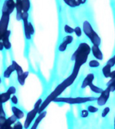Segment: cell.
I'll return each instance as SVG.
<instances>
[{"mask_svg":"<svg viewBox=\"0 0 115 129\" xmlns=\"http://www.w3.org/2000/svg\"><path fill=\"white\" fill-rule=\"evenodd\" d=\"M11 102L13 104L17 105L18 104V97L16 96V95H13L12 97H11Z\"/></svg>","mask_w":115,"mask_h":129,"instance_id":"39","label":"cell"},{"mask_svg":"<svg viewBox=\"0 0 115 129\" xmlns=\"http://www.w3.org/2000/svg\"><path fill=\"white\" fill-rule=\"evenodd\" d=\"M73 41V37L71 35H67L65 36L63 39L62 42L59 44L58 47V50L60 52H64L65 51L67 48L68 45L71 44Z\"/></svg>","mask_w":115,"mask_h":129,"instance_id":"10","label":"cell"},{"mask_svg":"<svg viewBox=\"0 0 115 129\" xmlns=\"http://www.w3.org/2000/svg\"><path fill=\"white\" fill-rule=\"evenodd\" d=\"M10 16L8 14H2L0 19V40L2 41L3 36L8 30V26L10 23Z\"/></svg>","mask_w":115,"mask_h":129,"instance_id":"5","label":"cell"},{"mask_svg":"<svg viewBox=\"0 0 115 129\" xmlns=\"http://www.w3.org/2000/svg\"><path fill=\"white\" fill-rule=\"evenodd\" d=\"M14 71H15V69H14V65L11 64L6 68V70L4 71V75H3L4 77L6 79H9Z\"/></svg>","mask_w":115,"mask_h":129,"instance_id":"18","label":"cell"},{"mask_svg":"<svg viewBox=\"0 0 115 129\" xmlns=\"http://www.w3.org/2000/svg\"><path fill=\"white\" fill-rule=\"evenodd\" d=\"M110 93V91L108 87H106L105 89H104L102 92L100 94V96L98 97V98H97V104L100 106H104L109 100Z\"/></svg>","mask_w":115,"mask_h":129,"instance_id":"7","label":"cell"},{"mask_svg":"<svg viewBox=\"0 0 115 129\" xmlns=\"http://www.w3.org/2000/svg\"><path fill=\"white\" fill-rule=\"evenodd\" d=\"M94 80V75L93 73H89L85 77L84 79L83 80L81 87L82 89L86 88L87 87L90 86V85L93 83V81Z\"/></svg>","mask_w":115,"mask_h":129,"instance_id":"12","label":"cell"},{"mask_svg":"<svg viewBox=\"0 0 115 129\" xmlns=\"http://www.w3.org/2000/svg\"><path fill=\"white\" fill-rule=\"evenodd\" d=\"M80 116L81 118H87V117H88L89 116V112L87 110H82L80 112Z\"/></svg>","mask_w":115,"mask_h":129,"instance_id":"38","label":"cell"},{"mask_svg":"<svg viewBox=\"0 0 115 129\" xmlns=\"http://www.w3.org/2000/svg\"><path fill=\"white\" fill-rule=\"evenodd\" d=\"M98 97H67L62 98L58 97L54 100V102H63L68 104H82L87 102H92L97 100Z\"/></svg>","mask_w":115,"mask_h":129,"instance_id":"3","label":"cell"},{"mask_svg":"<svg viewBox=\"0 0 115 129\" xmlns=\"http://www.w3.org/2000/svg\"><path fill=\"white\" fill-rule=\"evenodd\" d=\"M38 114V110L35 108H33L32 110L29 112L27 114L24 121V129H28L29 128V127L30 126V125L32 123V122L35 120L36 118V116Z\"/></svg>","mask_w":115,"mask_h":129,"instance_id":"6","label":"cell"},{"mask_svg":"<svg viewBox=\"0 0 115 129\" xmlns=\"http://www.w3.org/2000/svg\"><path fill=\"white\" fill-rule=\"evenodd\" d=\"M0 129H2V128H0Z\"/></svg>","mask_w":115,"mask_h":129,"instance_id":"46","label":"cell"},{"mask_svg":"<svg viewBox=\"0 0 115 129\" xmlns=\"http://www.w3.org/2000/svg\"><path fill=\"white\" fill-rule=\"evenodd\" d=\"M28 32H29L31 36L34 35V33H35V30H34V26H33L32 24L30 22H28Z\"/></svg>","mask_w":115,"mask_h":129,"instance_id":"33","label":"cell"},{"mask_svg":"<svg viewBox=\"0 0 115 129\" xmlns=\"http://www.w3.org/2000/svg\"><path fill=\"white\" fill-rule=\"evenodd\" d=\"M107 87H108L110 92L115 91V80L114 79H110L108 82L106 83Z\"/></svg>","mask_w":115,"mask_h":129,"instance_id":"26","label":"cell"},{"mask_svg":"<svg viewBox=\"0 0 115 129\" xmlns=\"http://www.w3.org/2000/svg\"><path fill=\"white\" fill-rule=\"evenodd\" d=\"M12 64L14 65L15 71H16V73H17V76H20V75H22L24 73V71H23V69L22 68V67L20 66L16 61L12 60Z\"/></svg>","mask_w":115,"mask_h":129,"instance_id":"23","label":"cell"},{"mask_svg":"<svg viewBox=\"0 0 115 129\" xmlns=\"http://www.w3.org/2000/svg\"><path fill=\"white\" fill-rule=\"evenodd\" d=\"M91 52V47L85 42H81L73 52L71 60H74V66L73 72L79 73L81 67L84 64L88 59V56Z\"/></svg>","mask_w":115,"mask_h":129,"instance_id":"2","label":"cell"},{"mask_svg":"<svg viewBox=\"0 0 115 129\" xmlns=\"http://www.w3.org/2000/svg\"><path fill=\"white\" fill-rule=\"evenodd\" d=\"M16 9V20L18 21L22 20V0H16L15 2Z\"/></svg>","mask_w":115,"mask_h":129,"instance_id":"14","label":"cell"},{"mask_svg":"<svg viewBox=\"0 0 115 129\" xmlns=\"http://www.w3.org/2000/svg\"><path fill=\"white\" fill-rule=\"evenodd\" d=\"M4 49H5L4 46V44H3V42L2 41H0V51H2V50H4Z\"/></svg>","mask_w":115,"mask_h":129,"instance_id":"40","label":"cell"},{"mask_svg":"<svg viewBox=\"0 0 115 129\" xmlns=\"http://www.w3.org/2000/svg\"><path fill=\"white\" fill-rule=\"evenodd\" d=\"M0 41H1V40H0Z\"/></svg>","mask_w":115,"mask_h":129,"instance_id":"49","label":"cell"},{"mask_svg":"<svg viewBox=\"0 0 115 129\" xmlns=\"http://www.w3.org/2000/svg\"><path fill=\"white\" fill-rule=\"evenodd\" d=\"M74 33L75 34L76 36L77 37H81L82 35V30L79 26H76L74 28Z\"/></svg>","mask_w":115,"mask_h":129,"instance_id":"31","label":"cell"},{"mask_svg":"<svg viewBox=\"0 0 115 129\" xmlns=\"http://www.w3.org/2000/svg\"><path fill=\"white\" fill-rule=\"evenodd\" d=\"M12 112L13 113V115H14L16 117V118L18 120L22 119L24 117V111H22L21 109L18 108L17 106H12Z\"/></svg>","mask_w":115,"mask_h":129,"instance_id":"16","label":"cell"},{"mask_svg":"<svg viewBox=\"0 0 115 129\" xmlns=\"http://www.w3.org/2000/svg\"><path fill=\"white\" fill-rule=\"evenodd\" d=\"M78 73L75 72H72L71 74L69 76L65 79L62 83H61L60 84L58 85L54 89L52 93H50L48 96L46 97V98L42 102V104L40 106L39 110H38V114L42 113V112L45 111V109L47 108L48 105L50 104L52 102H54V100L56 98H57L68 87L74 83L75 80L76 79Z\"/></svg>","mask_w":115,"mask_h":129,"instance_id":"1","label":"cell"},{"mask_svg":"<svg viewBox=\"0 0 115 129\" xmlns=\"http://www.w3.org/2000/svg\"><path fill=\"white\" fill-rule=\"evenodd\" d=\"M30 6H31V4H30V0H22V12H28L30 9Z\"/></svg>","mask_w":115,"mask_h":129,"instance_id":"22","label":"cell"},{"mask_svg":"<svg viewBox=\"0 0 115 129\" xmlns=\"http://www.w3.org/2000/svg\"><path fill=\"white\" fill-rule=\"evenodd\" d=\"M7 120H8V122L9 123V124L12 126V124H14L18 121V119L16 118V117L14 115H12L10 117H8L7 118Z\"/></svg>","mask_w":115,"mask_h":129,"instance_id":"28","label":"cell"},{"mask_svg":"<svg viewBox=\"0 0 115 129\" xmlns=\"http://www.w3.org/2000/svg\"><path fill=\"white\" fill-rule=\"evenodd\" d=\"M7 129H13V128H12V126H10V127H9V128H8Z\"/></svg>","mask_w":115,"mask_h":129,"instance_id":"42","label":"cell"},{"mask_svg":"<svg viewBox=\"0 0 115 129\" xmlns=\"http://www.w3.org/2000/svg\"><path fill=\"white\" fill-rule=\"evenodd\" d=\"M114 129H115V118H114Z\"/></svg>","mask_w":115,"mask_h":129,"instance_id":"44","label":"cell"},{"mask_svg":"<svg viewBox=\"0 0 115 129\" xmlns=\"http://www.w3.org/2000/svg\"><path fill=\"white\" fill-rule=\"evenodd\" d=\"M7 92L9 93L11 95H15V93H16V87L14 86H10V87L8 89Z\"/></svg>","mask_w":115,"mask_h":129,"instance_id":"37","label":"cell"},{"mask_svg":"<svg viewBox=\"0 0 115 129\" xmlns=\"http://www.w3.org/2000/svg\"><path fill=\"white\" fill-rule=\"evenodd\" d=\"M110 108L109 107H106V108L103 110L102 112V118H105L107 115L108 114L109 112H110Z\"/></svg>","mask_w":115,"mask_h":129,"instance_id":"35","label":"cell"},{"mask_svg":"<svg viewBox=\"0 0 115 129\" xmlns=\"http://www.w3.org/2000/svg\"><path fill=\"white\" fill-rule=\"evenodd\" d=\"M16 9L15 2L12 0H5L2 7V13L10 15L13 13L14 10Z\"/></svg>","mask_w":115,"mask_h":129,"instance_id":"8","label":"cell"},{"mask_svg":"<svg viewBox=\"0 0 115 129\" xmlns=\"http://www.w3.org/2000/svg\"><path fill=\"white\" fill-rule=\"evenodd\" d=\"M12 1H14V0H12Z\"/></svg>","mask_w":115,"mask_h":129,"instance_id":"47","label":"cell"},{"mask_svg":"<svg viewBox=\"0 0 115 129\" xmlns=\"http://www.w3.org/2000/svg\"><path fill=\"white\" fill-rule=\"evenodd\" d=\"M111 72H112V67L109 64H106L103 67L102 69V73L105 78H110Z\"/></svg>","mask_w":115,"mask_h":129,"instance_id":"17","label":"cell"},{"mask_svg":"<svg viewBox=\"0 0 115 129\" xmlns=\"http://www.w3.org/2000/svg\"><path fill=\"white\" fill-rule=\"evenodd\" d=\"M12 128L13 129H24V125L20 121H17L12 126Z\"/></svg>","mask_w":115,"mask_h":129,"instance_id":"32","label":"cell"},{"mask_svg":"<svg viewBox=\"0 0 115 129\" xmlns=\"http://www.w3.org/2000/svg\"><path fill=\"white\" fill-rule=\"evenodd\" d=\"M87 0H79V2H80V4H85V2H86Z\"/></svg>","mask_w":115,"mask_h":129,"instance_id":"41","label":"cell"},{"mask_svg":"<svg viewBox=\"0 0 115 129\" xmlns=\"http://www.w3.org/2000/svg\"><path fill=\"white\" fill-rule=\"evenodd\" d=\"M42 100L41 98L38 99V100L36 101V103H35V104H34V108L36 109V110H39V108H40V106L42 104Z\"/></svg>","mask_w":115,"mask_h":129,"instance_id":"36","label":"cell"},{"mask_svg":"<svg viewBox=\"0 0 115 129\" xmlns=\"http://www.w3.org/2000/svg\"><path fill=\"white\" fill-rule=\"evenodd\" d=\"M89 87H90V90L92 91V92L95 93H96V94H100L103 91V90H104L102 88L96 86V85L94 84V83H92L91 85H90Z\"/></svg>","mask_w":115,"mask_h":129,"instance_id":"24","label":"cell"},{"mask_svg":"<svg viewBox=\"0 0 115 129\" xmlns=\"http://www.w3.org/2000/svg\"><path fill=\"white\" fill-rule=\"evenodd\" d=\"M28 75H29L28 71H24V73L22 75H20V76H17V79L20 85H24L25 84V81L26 78L28 77Z\"/></svg>","mask_w":115,"mask_h":129,"instance_id":"19","label":"cell"},{"mask_svg":"<svg viewBox=\"0 0 115 129\" xmlns=\"http://www.w3.org/2000/svg\"><path fill=\"white\" fill-rule=\"evenodd\" d=\"M87 110L88 111L89 113H96L98 111V108L97 107L93 106V105H89L88 108H87Z\"/></svg>","mask_w":115,"mask_h":129,"instance_id":"30","label":"cell"},{"mask_svg":"<svg viewBox=\"0 0 115 129\" xmlns=\"http://www.w3.org/2000/svg\"><path fill=\"white\" fill-rule=\"evenodd\" d=\"M46 115V111H44V112H42L40 113V114H38V116L36 117V118H35L34 124H32V126H31L30 129H37L39 124H40V122H41V121H42L44 118H45Z\"/></svg>","mask_w":115,"mask_h":129,"instance_id":"15","label":"cell"},{"mask_svg":"<svg viewBox=\"0 0 115 129\" xmlns=\"http://www.w3.org/2000/svg\"><path fill=\"white\" fill-rule=\"evenodd\" d=\"M2 83V78H1V76H0V83Z\"/></svg>","mask_w":115,"mask_h":129,"instance_id":"43","label":"cell"},{"mask_svg":"<svg viewBox=\"0 0 115 129\" xmlns=\"http://www.w3.org/2000/svg\"><path fill=\"white\" fill-rule=\"evenodd\" d=\"M10 126H12L9 124V123L8 122L6 116H0V128H2V129H7Z\"/></svg>","mask_w":115,"mask_h":129,"instance_id":"20","label":"cell"},{"mask_svg":"<svg viewBox=\"0 0 115 129\" xmlns=\"http://www.w3.org/2000/svg\"><path fill=\"white\" fill-rule=\"evenodd\" d=\"M10 98H11V95L9 93L7 92V91L2 93L0 94V102L3 104L7 102L8 101L10 100Z\"/></svg>","mask_w":115,"mask_h":129,"instance_id":"21","label":"cell"},{"mask_svg":"<svg viewBox=\"0 0 115 129\" xmlns=\"http://www.w3.org/2000/svg\"><path fill=\"white\" fill-rule=\"evenodd\" d=\"M88 65L90 68L96 69L100 66V62H99L98 60H96V59H93V60H91L89 62Z\"/></svg>","mask_w":115,"mask_h":129,"instance_id":"25","label":"cell"},{"mask_svg":"<svg viewBox=\"0 0 115 129\" xmlns=\"http://www.w3.org/2000/svg\"><path fill=\"white\" fill-rule=\"evenodd\" d=\"M28 18H29V14L28 12H23L22 16V20L23 21L24 24V36L27 40H30L32 38V36L30 35L28 32Z\"/></svg>","mask_w":115,"mask_h":129,"instance_id":"9","label":"cell"},{"mask_svg":"<svg viewBox=\"0 0 115 129\" xmlns=\"http://www.w3.org/2000/svg\"><path fill=\"white\" fill-rule=\"evenodd\" d=\"M64 31L65 33L70 35V34L74 33V28H72L71 26H69L67 24H65L64 26Z\"/></svg>","mask_w":115,"mask_h":129,"instance_id":"27","label":"cell"},{"mask_svg":"<svg viewBox=\"0 0 115 129\" xmlns=\"http://www.w3.org/2000/svg\"><path fill=\"white\" fill-rule=\"evenodd\" d=\"M91 52L92 53L93 56H94V58L98 60H103V53L102 50L98 46L96 45H92L91 47Z\"/></svg>","mask_w":115,"mask_h":129,"instance_id":"11","label":"cell"},{"mask_svg":"<svg viewBox=\"0 0 115 129\" xmlns=\"http://www.w3.org/2000/svg\"><path fill=\"white\" fill-rule=\"evenodd\" d=\"M107 64H109L110 66L112 68L115 65V54L114 56H112L110 59H108V60L106 62Z\"/></svg>","mask_w":115,"mask_h":129,"instance_id":"34","label":"cell"},{"mask_svg":"<svg viewBox=\"0 0 115 129\" xmlns=\"http://www.w3.org/2000/svg\"><path fill=\"white\" fill-rule=\"evenodd\" d=\"M83 31L87 38L90 40L92 45L100 46L101 44V38L93 28L92 24L88 21H85L83 23Z\"/></svg>","mask_w":115,"mask_h":129,"instance_id":"4","label":"cell"},{"mask_svg":"<svg viewBox=\"0 0 115 129\" xmlns=\"http://www.w3.org/2000/svg\"><path fill=\"white\" fill-rule=\"evenodd\" d=\"M114 79V80H115V77L114 79Z\"/></svg>","mask_w":115,"mask_h":129,"instance_id":"45","label":"cell"},{"mask_svg":"<svg viewBox=\"0 0 115 129\" xmlns=\"http://www.w3.org/2000/svg\"><path fill=\"white\" fill-rule=\"evenodd\" d=\"M63 1L65 2V4L70 8H76L77 7L75 0H63Z\"/></svg>","mask_w":115,"mask_h":129,"instance_id":"29","label":"cell"},{"mask_svg":"<svg viewBox=\"0 0 115 129\" xmlns=\"http://www.w3.org/2000/svg\"><path fill=\"white\" fill-rule=\"evenodd\" d=\"M0 94H1V93H0Z\"/></svg>","mask_w":115,"mask_h":129,"instance_id":"48","label":"cell"},{"mask_svg":"<svg viewBox=\"0 0 115 129\" xmlns=\"http://www.w3.org/2000/svg\"><path fill=\"white\" fill-rule=\"evenodd\" d=\"M10 34H11V31L8 30L2 39V42L4 44V48L6 50H10V48H12V44L10 41Z\"/></svg>","mask_w":115,"mask_h":129,"instance_id":"13","label":"cell"}]
</instances>
